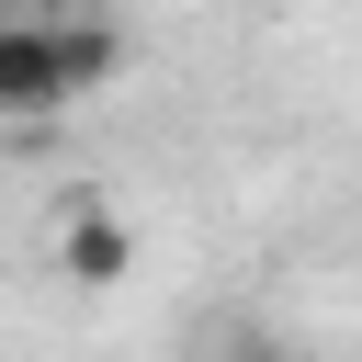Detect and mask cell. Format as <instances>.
<instances>
[{"instance_id":"cell-1","label":"cell","mask_w":362,"mask_h":362,"mask_svg":"<svg viewBox=\"0 0 362 362\" xmlns=\"http://www.w3.org/2000/svg\"><path fill=\"white\" fill-rule=\"evenodd\" d=\"M68 102H79V79H68L57 11H11V0H0V124H45V113H68Z\"/></svg>"},{"instance_id":"cell-2","label":"cell","mask_w":362,"mask_h":362,"mask_svg":"<svg viewBox=\"0 0 362 362\" xmlns=\"http://www.w3.org/2000/svg\"><path fill=\"white\" fill-rule=\"evenodd\" d=\"M57 272H68V283H90V294L136 283V226H124L113 204H79V215H68V238H57Z\"/></svg>"},{"instance_id":"cell-3","label":"cell","mask_w":362,"mask_h":362,"mask_svg":"<svg viewBox=\"0 0 362 362\" xmlns=\"http://www.w3.org/2000/svg\"><path fill=\"white\" fill-rule=\"evenodd\" d=\"M57 34H68V79H79V102H90V90L124 68V34H113L102 11H57Z\"/></svg>"},{"instance_id":"cell-4","label":"cell","mask_w":362,"mask_h":362,"mask_svg":"<svg viewBox=\"0 0 362 362\" xmlns=\"http://www.w3.org/2000/svg\"><path fill=\"white\" fill-rule=\"evenodd\" d=\"M226 362H294V351H283V339H260V328H238V339H226Z\"/></svg>"}]
</instances>
